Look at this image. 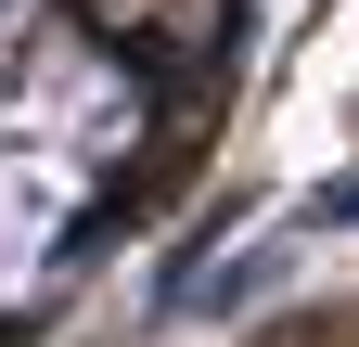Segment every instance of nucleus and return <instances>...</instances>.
I'll return each mask as SVG.
<instances>
[{"label":"nucleus","mask_w":359,"mask_h":347,"mask_svg":"<svg viewBox=\"0 0 359 347\" xmlns=\"http://www.w3.org/2000/svg\"><path fill=\"white\" fill-rule=\"evenodd\" d=\"M308 347H359V309H334V322H295Z\"/></svg>","instance_id":"nucleus-1"}]
</instances>
